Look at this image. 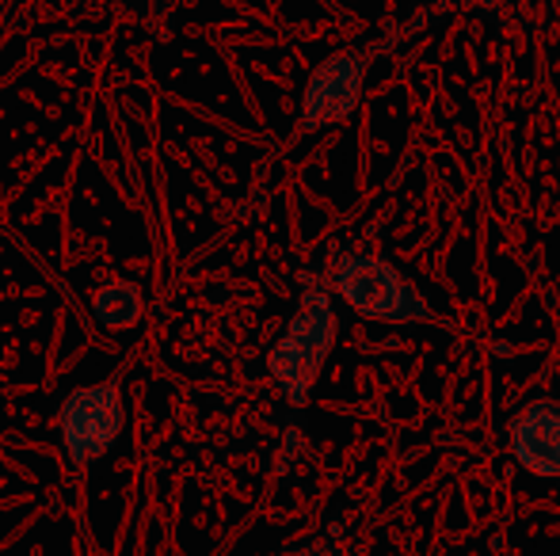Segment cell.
<instances>
[{
    "mask_svg": "<svg viewBox=\"0 0 560 556\" xmlns=\"http://www.w3.org/2000/svg\"><path fill=\"white\" fill-rule=\"evenodd\" d=\"M290 556H332L325 549V545H310V549H298V553H290Z\"/></svg>",
    "mask_w": 560,
    "mask_h": 556,
    "instance_id": "52a82bcc",
    "label": "cell"
},
{
    "mask_svg": "<svg viewBox=\"0 0 560 556\" xmlns=\"http://www.w3.org/2000/svg\"><path fill=\"white\" fill-rule=\"evenodd\" d=\"M362 81H366V54H332L305 84L302 99V130H325L343 122L359 107Z\"/></svg>",
    "mask_w": 560,
    "mask_h": 556,
    "instance_id": "277c9868",
    "label": "cell"
},
{
    "mask_svg": "<svg viewBox=\"0 0 560 556\" xmlns=\"http://www.w3.org/2000/svg\"><path fill=\"white\" fill-rule=\"evenodd\" d=\"M511 453L534 476L560 481V404L534 401L511 419Z\"/></svg>",
    "mask_w": 560,
    "mask_h": 556,
    "instance_id": "5b68a950",
    "label": "cell"
},
{
    "mask_svg": "<svg viewBox=\"0 0 560 556\" xmlns=\"http://www.w3.org/2000/svg\"><path fill=\"white\" fill-rule=\"evenodd\" d=\"M126 409H122V393H118L115 381L104 386H81L58 404V430L61 453L69 458V465L89 469L100 458L112 453V446L122 435Z\"/></svg>",
    "mask_w": 560,
    "mask_h": 556,
    "instance_id": "3957f363",
    "label": "cell"
},
{
    "mask_svg": "<svg viewBox=\"0 0 560 556\" xmlns=\"http://www.w3.org/2000/svg\"><path fill=\"white\" fill-rule=\"evenodd\" d=\"M336 294L351 305L359 317L385 320V324H412L431 320V305L389 260L382 256H343L332 275Z\"/></svg>",
    "mask_w": 560,
    "mask_h": 556,
    "instance_id": "7a4b0ae2",
    "label": "cell"
},
{
    "mask_svg": "<svg viewBox=\"0 0 560 556\" xmlns=\"http://www.w3.org/2000/svg\"><path fill=\"white\" fill-rule=\"evenodd\" d=\"M141 312H145L141 289L126 279L107 282V286H100L96 297H92V317H96L104 328H112V332H126V328H133L141 320Z\"/></svg>",
    "mask_w": 560,
    "mask_h": 556,
    "instance_id": "8992f818",
    "label": "cell"
},
{
    "mask_svg": "<svg viewBox=\"0 0 560 556\" xmlns=\"http://www.w3.org/2000/svg\"><path fill=\"white\" fill-rule=\"evenodd\" d=\"M332 343H336L332 297L320 286H305L294 320H290L282 340L267 355V370H271L275 386L282 389V397L294 409H302L310 401L313 386H317L320 370H325V358L332 355Z\"/></svg>",
    "mask_w": 560,
    "mask_h": 556,
    "instance_id": "6da1fadb",
    "label": "cell"
}]
</instances>
